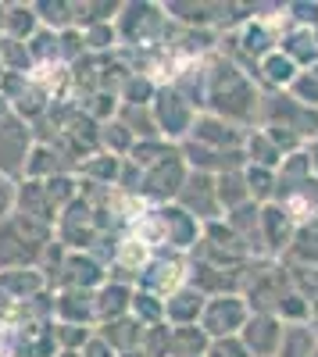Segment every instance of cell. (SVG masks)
Segmentation results:
<instances>
[{
	"instance_id": "cell-1",
	"label": "cell",
	"mask_w": 318,
	"mask_h": 357,
	"mask_svg": "<svg viewBox=\"0 0 318 357\" xmlns=\"http://www.w3.org/2000/svg\"><path fill=\"white\" fill-rule=\"evenodd\" d=\"M204 104L211 107V114L225 118L233 126H247L254 118H262V93L247 72H240L233 61H222L211 75H208V97Z\"/></svg>"
},
{
	"instance_id": "cell-2",
	"label": "cell",
	"mask_w": 318,
	"mask_h": 357,
	"mask_svg": "<svg viewBox=\"0 0 318 357\" xmlns=\"http://www.w3.org/2000/svg\"><path fill=\"white\" fill-rule=\"evenodd\" d=\"M294 289L290 264L275 257H254L240 275V296L250 304L254 314H275L279 301Z\"/></svg>"
},
{
	"instance_id": "cell-3",
	"label": "cell",
	"mask_w": 318,
	"mask_h": 357,
	"mask_svg": "<svg viewBox=\"0 0 318 357\" xmlns=\"http://www.w3.org/2000/svg\"><path fill=\"white\" fill-rule=\"evenodd\" d=\"M262 126H279L286 132H294L297 139L311 143L318 139V111L294 100L290 93H268L262 97V118H257Z\"/></svg>"
},
{
	"instance_id": "cell-4",
	"label": "cell",
	"mask_w": 318,
	"mask_h": 357,
	"mask_svg": "<svg viewBox=\"0 0 318 357\" xmlns=\"http://www.w3.org/2000/svg\"><path fill=\"white\" fill-rule=\"evenodd\" d=\"M250 304L240 293H225V296H211L204 304V314H200V329H204L211 340H233L243 333V325L250 321Z\"/></svg>"
},
{
	"instance_id": "cell-5",
	"label": "cell",
	"mask_w": 318,
	"mask_h": 357,
	"mask_svg": "<svg viewBox=\"0 0 318 357\" xmlns=\"http://www.w3.org/2000/svg\"><path fill=\"white\" fill-rule=\"evenodd\" d=\"M179 207L186 215H193L200 225H211V222H222V204H218V183L215 175L208 172H190L186 175V186L179 193Z\"/></svg>"
},
{
	"instance_id": "cell-6",
	"label": "cell",
	"mask_w": 318,
	"mask_h": 357,
	"mask_svg": "<svg viewBox=\"0 0 318 357\" xmlns=\"http://www.w3.org/2000/svg\"><path fill=\"white\" fill-rule=\"evenodd\" d=\"M297 229H301V222H297V215L290 211L286 204H265L262 207V247H265V257H286V250L294 247V240H297Z\"/></svg>"
},
{
	"instance_id": "cell-7",
	"label": "cell",
	"mask_w": 318,
	"mask_h": 357,
	"mask_svg": "<svg viewBox=\"0 0 318 357\" xmlns=\"http://www.w3.org/2000/svg\"><path fill=\"white\" fill-rule=\"evenodd\" d=\"M190 139L197 146H208V151H243L247 129L225 122V118H218V114H200L197 122H193Z\"/></svg>"
},
{
	"instance_id": "cell-8",
	"label": "cell",
	"mask_w": 318,
	"mask_h": 357,
	"mask_svg": "<svg viewBox=\"0 0 318 357\" xmlns=\"http://www.w3.org/2000/svg\"><path fill=\"white\" fill-rule=\"evenodd\" d=\"M193 100H186L176 89H161L158 93V126L165 136H190L193 132Z\"/></svg>"
},
{
	"instance_id": "cell-9",
	"label": "cell",
	"mask_w": 318,
	"mask_h": 357,
	"mask_svg": "<svg viewBox=\"0 0 318 357\" xmlns=\"http://www.w3.org/2000/svg\"><path fill=\"white\" fill-rule=\"evenodd\" d=\"M240 340H243V347L254 357H275L279 343H282V321L275 314H250V321L243 325Z\"/></svg>"
},
{
	"instance_id": "cell-10",
	"label": "cell",
	"mask_w": 318,
	"mask_h": 357,
	"mask_svg": "<svg viewBox=\"0 0 318 357\" xmlns=\"http://www.w3.org/2000/svg\"><path fill=\"white\" fill-rule=\"evenodd\" d=\"M204 304H208V296L193 289V286H183L176 289L165 301V318L172 325H200V314H204Z\"/></svg>"
},
{
	"instance_id": "cell-11",
	"label": "cell",
	"mask_w": 318,
	"mask_h": 357,
	"mask_svg": "<svg viewBox=\"0 0 318 357\" xmlns=\"http://www.w3.org/2000/svg\"><path fill=\"white\" fill-rule=\"evenodd\" d=\"M254 72H257V79H262V82L272 89V93H286V89L297 82V75H301V68H297L282 50H272L268 57H262Z\"/></svg>"
},
{
	"instance_id": "cell-12",
	"label": "cell",
	"mask_w": 318,
	"mask_h": 357,
	"mask_svg": "<svg viewBox=\"0 0 318 357\" xmlns=\"http://www.w3.org/2000/svg\"><path fill=\"white\" fill-rule=\"evenodd\" d=\"M279 50L290 57V61H294L301 72H308V68L318 65V36L311 33V29L294 25L290 33H282V36H279Z\"/></svg>"
},
{
	"instance_id": "cell-13",
	"label": "cell",
	"mask_w": 318,
	"mask_h": 357,
	"mask_svg": "<svg viewBox=\"0 0 318 357\" xmlns=\"http://www.w3.org/2000/svg\"><path fill=\"white\" fill-rule=\"evenodd\" d=\"M215 183H218V204H222L225 215H233V211H240V207L254 204L250 200V186H247V168L215 175Z\"/></svg>"
},
{
	"instance_id": "cell-14",
	"label": "cell",
	"mask_w": 318,
	"mask_h": 357,
	"mask_svg": "<svg viewBox=\"0 0 318 357\" xmlns=\"http://www.w3.org/2000/svg\"><path fill=\"white\" fill-rule=\"evenodd\" d=\"M315 354H318V340H315L311 321L282 325V343H279L275 357H315Z\"/></svg>"
},
{
	"instance_id": "cell-15",
	"label": "cell",
	"mask_w": 318,
	"mask_h": 357,
	"mask_svg": "<svg viewBox=\"0 0 318 357\" xmlns=\"http://www.w3.org/2000/svg\"><path fill=\"white\" fill-rule=\"evenodd\" d=\"M211 336L200 325H176L172 329V357H208Z\"/></svg>"
},
{
	"instance_id": "cell-16",
	"label": "cell",
	"mask_w": 318,
	"mask_h": 357,
	"mask_svg": "<svg viewBox=\"0 0 318 357\" xmlns=\"http://www.w3.org/2000/svg\"><path fill=\"white\" fill-rule=\"evenodd\" d=\"M247 186H250V200L254 204H275L279 200V172L275 168H257L247 165Z\"/></svg>"
},
{
	"instance_id": "cell-17",
	"label": "cell",
	"mask_w": 318,
	"mask_h": 357,
	"mask_svg": "<svg viewBox=\"0 0 318 357\" xmlns=\"http://www.w3.org/2000/svg\"><path fill=\"white\" fill-rule=\"evenodd\" d=\"M294 100H301V104H308V107H315L318 111V75L315 72H301L297 75V82L286 89Z\"/></svg>"
},
{
	"instance_id": "cell-18",
	"label": "cell",
	"mask_w": 318,
	"mask_h": 357,
	"mask_svg": "<svg viewBox=\"0 0 318 357\" xmlns=\"http://www.w3.org/2000/svg\"><path fill=\"white\" fill-rule=\"evenodd\" d=\"M147 357H172V329L168 325H151L147 333Z\"/></svg>"
},
{
	"instance_id": "cell-19",
	"label": "cell",
	"mask_w": 318,
	"mask_h": 357,
	"mask_svg": "<svg viewBox=\"0 0 318 357\" xmlns=\"http://www.w3.org/2000/svg\"><path fill=\"white\" fill-rule=\"evenodd\" d=\"M208 357H254V354L243 347V340H240V336H233V340H211Z\"/></svg>"
},
{
	"instance_id": "cell-20",
	"label": "cell",
	"mask_w": 318,
	"mask_h": 357,
	"mask_svg": "<svg viewBox=\"0 0 318 357\" xmlns=\"http://www.w3.org/2000/svg\"><path fill=\"white\" fill-rule=\"evenodd\" d=\"M304 151H308V161H311V172H315V178H318V139H311V143L304 146Z\"/></svg>"
},
{
	"instance_id": "cell-21",
	"label": "cell",
	"mask_w": 318,
	"mask_h": 357,
	"mask_svg": "<svg viewBox=\"0 0 318 357\" xmlns=\"http://www.w3.org/2000/svg\"><path fill=\"white\" fill-rule=\"evenodd\" d=\"M311 329H315V340H318V318H311Z\"/></svg>"
},
{
	"instance_id": "cell-22",
	"label": "cell",
	"mask_w": 318,
	"mask_h": 357,
	"mask_svg": "<svg viewBox=\"0 0 318 357\" xmlns=\"http://www.w3.org/2000/svg\"><path fill=\"white\" fill-rule=\"evenodd\" d=\"M315 357H318V354H315Z\"/></svg>"
}]
</instances>
